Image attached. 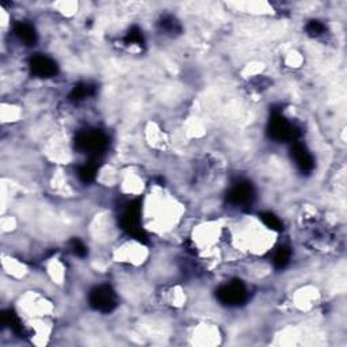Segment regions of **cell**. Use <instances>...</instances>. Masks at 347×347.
Segmentation results:
<instances>
[{"instance_id":"cell-1","label":"cell","mask_w":347,"mask_h":347,"mask_svg":"<svg viewBox=\"0 0 347 347\" xmlns=\"http://www.w3.org/2000/svg\"><path fill=\"white\" fill-rule=\"evenodd\" d=\"M33 69L41 76H49L54 74V64L45 57H35L33 61Z\"/></svg>"},{"instance_id":"cell-2","label":"cell","mask_w":347,"mask_h":347,"mask_svg":"<svg viewBox=\"0 0 347 347\" xmlns=\"http://www.w3.org/2000/svg\"><path fill=\"white\" fill-rule=\"evenodd\" d=\"M15 31H17V34L19 35V38L25 41V42H27V44H31V42H34L35 41L34 30H33L31 26H28V25H25V23L19 25Z\"/></svg>"}]
</instances>
